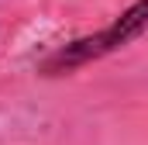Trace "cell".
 Here are the masks:
<instances>
[{"label":"cell","mask_w":148,"mask_h":145,"mask_svg":"<svg viewBox=\"0 0 148 145\" xmlns=\"http://www.w3.org/2000/svg\"><path fill=\"white\" fill-rule=\"evenodd\" d=\"M145 28H148V0H134V3H131L114 24H107L103 31L86 35V38H76L69 45L55 48L48 59L38 62V72H41V76H66V72L79 69V66H90V62L110 55L117 48L131 45L134 38L145 35Z\"/></svg>","instance_id":"6da1fadb"}]
</instances>
